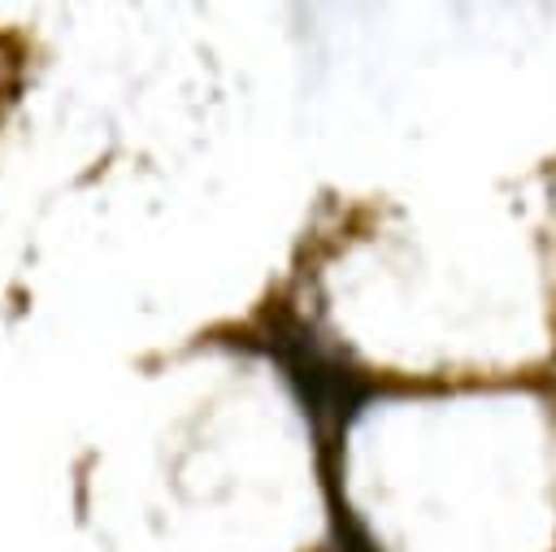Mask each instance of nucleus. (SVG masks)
Instances as JSON below:
<instances>
[]
</instances>
